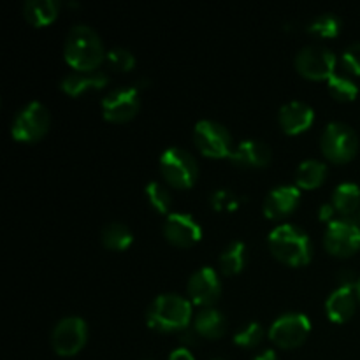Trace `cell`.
I'll return each instance as SVG.
<instances>
[{"instance_id": "cell-1", "label": "cell", "mask_w": 360, "mask_h": 360, "mask_svg": "<svg viewBox=\"0 0 360 360\" xmlns=\"http://www.w3.org/2000/svg\"><path fill=\"white\" fill-rule=\"evenodd\" d=\"M104 44L90 25H74L65 37L63 56L72 69L91 72L105 58Z\"/></svg>"}, {"instance_id": "cell-2", "label": "cell", "mask_w": 360, "mask_h": 360, "mask_svg": "<svg viewBox=\"0 0 360 360\" xmlns=\"http://www.w3.org/2000/svg\"><path fill=\"white\" fill-rule=\"evenodd\" d=\"M271 253L288 266H304L313 253L311 238L294 224L276 225L267 236Z\"/></svg>"}, {"instance_id": "cell-3", "label": "cell", "mask_w": 360, "mask_h": 360, "mask_svg": "<svg viewBox=\"0 0 360 360\" xmlns=\"http://www.w3.org/2000/svg\"><path fill=\"white\" fill-rule=\"evenodd\" d=\"M192 320V302L179 294H160L146 309V322L160 333L183 330Z\"/></svg>"}, {"instance_id": "cell-4", "label": "cell", "mask_w": 360, "mask_h": 360, "mask_svg": "<svg viewBox=\"0 0 360 360\" xmlns=\"http://www.w3.org/2000/svg\"><path fill=\"white\" fill-rule=\"evenodd\" d=\"M160 171L165 181L176 188H190L199 176V164L190 151L171 146L160 155Z\"/></svg>"}, {"instance_id": "cell-5", "label": "cell", "mask_w": 360, "mask_h": 360, "mask_svg": "<svg viewBox=\"0 0 360 360\" xmlns=\"http://www.w3.org/2000/svg\"><path fill=\"white\" fill-rule=\"evenodd\" d=\"M320 148L329 160L345 164L352 160L359 150V136L348 123L330 122L320 139Z\"/></svg>"}, {"instance_id": "cell-6", "label": "cell", "mask_w": 360, "mask_h": 360, "mask_svg": "<svg viewBox=\"0 0 360 360\" xmlns=\"http://www.w3.org/2000/svg\"><path fill=\"white\" fill-rule=\"evenodd\" d=\"M49 123H51V116H49L48 108L42 102L32 101L25 104L14 116L11 134L14 139L21 143H34L48 132Z\"/></svg>"}, {"instance_id": "cell-7", "label": "cell", "mask_w": 360, "mask_h": 360, "mask_svg": "<svg viewBox=\"0 0 360 360\" xmlns=\"http://www.w3.org/2000/svg\"><path fill=\"white\" fill-rule=\"evenodd\" d=\"M193 141L197 150L206 157L224 158L232 153V136L227 127L214 120H199L193 127Z\"/></svg>"}, {"instance_id": "cell-8", "label": "cell", "mask_w": 360, "mask_h": 360, "mask_svg": "<svg viewBox=\"0 0 360 360\" xmlns=\"http://www.w3.org/2000/svg\"><path fill=\"white\" fill-rule=\"evenodd\" d=\"M323 246L330 255L350 257L360 250V225L350 217H341L327 225Z\"/></svg>"}, {"instance_id": "cell-9", "label": "cell", "mask_w": 360, "mask_h": 360, "mask_svg": "<svg viewBox=\"0 0 360 360\" xmlns=\"http://www.w3.org/2000/svg\"><path fill=\"white\" fill-rule=\"evenodd\" d=\"M295 69L308 79H329L336 70V55L327 46H302L295 55Z\"/></svg>"}, {"instance_id": "cell-10", "label": "cell", "mask_w": 360, "mask_h": 360, "mask_svg": "<svg viewBox=\"0 0 360 360\" xmlns=\"http://www.w3.org/2000/svg\"><path fill=\"white\" fill-rule=\"evenodd\" d=\"M86 338L88 327L81 316H63L51 330V347L62 357H70L84 347Z\"/></svg>"}, {"instance_id": "cell-11", "label": "cell", "mask_w": 360, "mask_h": 360, "mask_svg": "<svg viewBox=\"0 0 360 360\" xmlns=\"http://www.w3.org/2000/svg\"><path fill=\"white\" fill-rule=\"evenodd\" d=\"M311 322L304 313L288 311L278 316L269 327V338L280 348H295L308 338Z\"/></svg>"}, {"instance_id": "cell-12", "label": "cell", "mask_w": 360, "mask_h": 360, "mask_svg": "<svg viewBox=\"0 0 360 360\" xmlns=\"http://www.w3.org/2000/svg\"><path fill=\"white\" fill-rule=\"evenodd\" d=\"M139 88L120 86L109 91L102 98V115L105 120L115 123L129 122L139 111Z\"/></svg>"}, {"instance_id": "cell-13", "label": "cell", "mask_w": 360, "mask_h": 360, "mask_svg": "<svg viewBox=\"0 0 360 360\" xmlns=\"http://www.w3.org/2000/svg\"><path fill=\"white\" fill-rule=\"evenodd\" d=\"M186 292H188V297L193 304L207 308V306H211L218 297H220V276H218V273L213 267H200V269L193 271L192 276L188 278Z\"/></svg>"}, {"instance_id": "cell-14", "label": "cell", "mask_w": 360, "mask_h": 360, "mask_svg": "<svg viewBox=\"0 0 360 360\" xmlns=\"http://www.w3.org/2000/svg\"><path fill=\"white\" fill-rule=\"evenodd\" d=\"M164 236L176 246H192L202 238V227L188 213H169L164 221Z\"/></svg>"}, {"instance_id": "cell-15", "label": "cell", "mask_w": 360, "mask_h": 360, "mask_svg": "<svg viewBox=\"0 0 360 360\" xmlns=\"http://www.w3.org/2000/svg\"><path fill=\"white\" fill-rule=\"evenodd\" d=\"M301 200V188L297 185H278L269 190L264 199V214L267 218H281L292 213Z\"/></svg>"}, {"instance_id": "cell-16", "label": "cell", "mask_w": 360, "mask_h": 360, "mask_svg": "<svg viewBox=\"0 0 360 360\" xmlns=\"http://www.w3.org/2000/svg\"><path fill=\"white\" fill-rule=\"evenodd\" d=\"M278 120H280L281 129L287 134H301L308 127H311L313 120H315V111L308 102L290 101L281 105Z\"/></svg>"}, {"instance_id": "cell-17", "label": "cell", "mask_w": 360, "mask_h": 360, "mask_svg": "<svg viewBox=\"0 0 360 360\" xmlns=\"http://www.w3.org/2000/svg\"><path fill=\"white\" fill-rule=\"evenodd\" d=\"M273 151L259 139H245L232 150L231 162L238 167H264L269 164Z\"/></svg>"}, {"instance_id": "cell-18", "label": "cell", "mask_w": 360, "mask_h": 360, "mask_svg": "<svg viewBox=\"0 0 360 360\" xmlns=\"http://www.w3.org/2000/svg\"><path fill=\"white\" fill-rule=\"evenodd\" d=\"M357 292L355 287H347V285H340L334 288L329 294L326 301V311L333 322H347L354 316L355 308H357Z\"/></svg>"}, {"instance_id": "cell-19", "label": "cell", "mask_w": 360, "mask_h": 360, "mask_svg": "<svg viewBox=\"0 0 360 360\" xmlns=\"http://www.w3.org/2000/svg\"><path fill=\"white\" fill-rule=\"evenodd\" d=\"M109 77L104 70H91V72H69L60 81V88L70 97H79L88 90H98L108 84Z\"/></svg>"}, {"instance_id": "cell-20", "label": "cell", "mask_w": 360, "mask_h": 360, "mask_svg": "<svg viewBox=\"0 0 360 360\" xmlns=\"http://www.w3.org/2000/svg\"><path fill=\"white\" fill-rule=\"evenodd\" d=\"M193 329L199 336L207 338V340H218V338L224 336L225 329H227V319L220 309L207 306L195 315Z\"/></svg>"}, {"instance_id": "cell-21", "label": "cell", "mask_w": 360, "mask_h": 360, "mask_svg": "<svg viewBox=\"0 0 360 360\" xmlns=\"http://www.w3.org/2000/svg\"><path fill=\"white\" fill-rule=\"evenodd\" d=\"M333 206L341 217H352L360 207V186L357 183L345 181L333 192Z\"/></svg>"}, {"instance_id": "cell-22", "label": "cell", "mask_w": 360, "mask_h": 360, "mask_svg": "<svg viewBox=\"0 0 360 360\" xmlns=\"http://www.w3.org/2000/svg\"><path fill=\"white\" fill-rule=\"evenodd\" d=\"M23 16L34 27H44L58 16V2L55 0H25Z\"/></svg>"}, {"instance_id": "cell-23", "label": "cell", "mask_w": 360, "mask_h": 360, "mask_svg": "<svg viewBox=\"0 0 360 360\" xmlns=\"http://www.w3.org/2000/svg\"><path fill=\"white\" fill-rule=\"evenodd\" d=\"M326 176V162L319 160V158H306L299 164L297 171H295V185L299 188H316V186L322 185Z\"/></svg>"}, {"instance_id": "cell-24", "label": "cell", "mask_w": 360, "mask_h": 360, "mask_svg": "<svg viewBox=\"0 0 360 360\" xmlns=\"http://www.w3.org/2000/svg\"><path fill=\"white\" fill-rule=\"evenodd\" d=\"M132 231L122 221H109L101 231L102 245L108 250H115V252H122V250L129 248L132 245Z\"/></svg>"}, {"instance_id": "cell-25", "label": "cell", "mask_w": 360, "mask_h": 360, "mask_svg": "<svg viewBox=\"0 0 360 360\" xmlns=\"http://www.w3.org/2000/svg\"><path fill=\"white\" fill-rule=\"evenodd\" d=\"M220 269L225 276H234V274L241 273L243 267L246 264V245L243 241H232L229 243L220 253Z\"/></svg>"}, {"instance_id": "cell-26", "label": "cell", "mask_w": 360, "mask_h": 360, "mask_svg": "<svg viewBox=\"0 0 360 360\" xmlns=\"http://www.w3.org/2000/svg\"><path fill=\"white\" fill-rule=\"evenodd\" d=\"M341 30V20L334 13H323L313 18L308 25L309 34L316 35L322 39L336 37Z\"/></svg>"}, {"instance_id": "cell-27", "label": "cell", "mask_w": 360, "mask_h": 360, "mask_svg": "<svg viewBox=\"0 0 360 360\" xmlns=\"http://www.w3.org/2000/svg\"><path fill=\"white\" fill-rule=\"evenodd\" d=\"M329 91L333 97H336L338 101H354L359 95V84L355 83L352 77L345 76V74H336L329 77Z\"/></svg>"}, {"instance_id": "cell-28", "label": "cell", "mask_w": 360, "mask_h": 360, "mask_svg": "<svg viewBox=\"0 0 360 360\" xmlns=\"http://www.w3.org/2000/svg\"><path fill=\"white\" fill-rule=\"evenodd\" d=\"M146 197L150 200L151 206L158 211V213H167L171 207V192L165 185L160 181H150L146 185Z\"/></svg>"}, {"instance_id": "cell-29", "label": "cell", "mask_w": 360, "mask_h": 360, "mask_svg": "<svg viewBox=\"0 0 360 360\" xmlns=\"http://www.w3.org/2000/svg\"><path fill=\"white\" fill-rule=\"evenodd\" d=\"M105 62H108V65L111 69L125 72V70L134 69V65H136V56H134V53L130 49L116 46V48H111L105 53Z\"/></svg>"}, {"instance_id": "cell-30", "label": "cell", "mask_w": 360, "mask_h": 360, "mask_svg": "<svg viewBox=\"0 0 360 360\" xmlns=\"http://www.w3.org/2000/svg\"><path fill=\"white\" fill-rule=\"evenodd\" d=\"M264 338V327L260 322H248L245 327L236 333L234 343L239 345V347L245 348H253L262 341Z\"/></svg>"}, {"instance_id": "cell-31", "label": "cell", "mask_w": 360, "mask_h": 360, "mask_svg": "<svg viewBox=\"0 0 360 360\" xmlns=\"http://www.w3.org/2000/svg\"><path fill=\"white\" fill-rule=\"evenodd\" d=\"M211 206L217 211H234L239 206V199L229 188H218L210 197Z\"/></svg>"}, {"instance_id": "cell-32", "label": "cell", "mask_w": 360, "mask_h": 360, "mask_svg": "<svg viewBox=\"0 0 360 360\" xmlns=\"http://www.w3.org/2000/svg\"><path fill=\"white\" fill-rule=\"evenodd\" d=\"M345 70L354 76H360V42H352L341 55Z\"/></svg>"}, {"instance_id": "cell-33", "label": "cell", "mask_w": 360, "mask_h": 360, "mask_svg": "<svg viewBox=\"0 0 360 360\" xmlns=\"http://www.w3.org/2000/svg\"><path fill=\"white\" fill-rule=\"evenodd\" d=\"M169 360H195V357H193V354L186 347H179L171 352Z\"/></svg>"}, {"instance_id": "cell-34", "label": "cell", "mask_w": 360, "mask_h": 360, "mask_svg": "<svg viewBox=\"0 0 360 360\" xmlns=\"http://www.w3.org/2000/svg\"><path fill=\"white\" fill-rule=\"evenodd\" d=\"M336 214V210H334L333 202H327V204H322L319 210V218L322 221H333V217Z\"/></svg>"}, {"instance_id": "cell-35", "label": "cell", "mask_w": 360, "mask_h": 360, "mask_svg": "<svg viewBox=\"0 0 360 360\" xmlns=\"http://www.w3.org/2000/svg\"><path fill=\"white\" fill-rule=\"evenodd\" d=\"M195 336H199V334L195 333V329L190 330L188 327H186V329L179 330V341H181V343H183V347H185V345L195 343V340H193V338H195Z\"/></svg>"}, {"instance_id": "cell-36", "label": "cell", "mask_w": 360, "mask_h": 360, "mask_svg": "<svg viewBox=\"0 0 360 360\" xmlns=\"http://www.w3.org/2000/svg\"><path fill=\"white\" fill-rule=\"evenodd\" d=\"M252 360H278V355H276V352L271 350L269 348V350H264L262 354L255 355Z\"/></svg>"}, {"instance_id": "cell-37", "label": "cell", "mask_w": 360, "mask_h": 360, "mask_svg": "<svg viewBox=\"0 0 360 360\" xmlns=\"http://www.w3.org/2000/svg\"><path fill=\"white\" fill-rule=\"evenodd\" d=\"M355 292H357V297H359V302H360V278L357 280V285H355Z\"/></svg>"}, {"instance_id": "cell-38", "label": "cell", "mask_w": 360, "mask_h": 360, "mask_svg": "<svg viewBox=\"0 0 360 360\" xmlns=\"http://www.w3.org/2000/svg\"><path fill=\"white\" fill-rule=\"evenodd\" d=\"M211 360H225V359H221V357H214V359H211Z\"/></svg>"}]
</instances>
